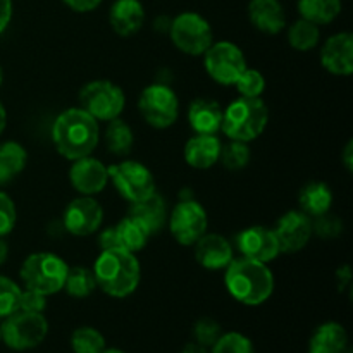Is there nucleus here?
Returning <instances> with one entry per match:
<instances>
[{
  "label": "nucleus",
  "instance_id": "nucleus-39",
  "mask_svg": "<svg viewBox=\"0 0 353 353\" xmlns=\"http://www.w3.org/2000/svg\"><path fill=\"white\" fill-rule=\"evenodd\" d=\"M17 221V210L12 199L7 193L0 192V238L12 233Z\"/></svg>",
  "mask_w": 353,
  "mask_h": 353
},
{
  "label": "nucleus",
  "instance_id": "nucleus-42",
  "mask_svg": "<svg viewBox=\"0 0 353 353\" xmlns=\"http://www.w3.org/2000/svg\"><path fill=\"white\" fill-rule=\"evenodd\" d=\"M99 245H100V250L119 248V245H117V236H116V230H114V226L112 228H105V230L100 233Z\"/></svg>",
  "mask_w": 353,
  "mask_h": 353
},
{
  "label": "nucleus",
  "instance_id": "nucleus-11",
  "mask_svg": "<svg viewBox=\"0 0 353 353\" xmlns=\"http://www.w3.org/2000/svg\"><path fill=\"white\" fill-rule=\"evenodd\" d=\"M203 65L210 78L224 86H234L247 69V59L238 45L231 41H214L203 54Z\"/></svg>",
  "mask_w": 353,
  "mask_h": 353
},
{
  "label": "nucleus",
  "instance_id": "nucleus-23",
  "mask_svg": "<svg viewBox=\"0 0 353 353\" xmlns=\"http://www.w3.org/2000/svg\"><path fill=\"white\" fill-rule=\"evenodd\" d=\"M128 216L137 219L152 236L164 228L165 221H168V209H165L164 199L155 192L154 195L141 202L131 203Z\"/></svg>",
  "mask_w": 353,
  "mask_h": 353
},
{
  "label": "nucleus",
  "instance_id": "nucleus-40",
  "mask_svg": "<svg viewBox=\"0 0 353 353\" xmlns=\"http://www.w3.org/2000/svg\"><path fill=\"white\" fill-rule=\"evenodd\" d=\"M45 309H47V296L45 295L33 292V290H24V292L21 293L19 310H24V312L43 314Z\"/></svg>",
  "mask_w": 353,
  "mask_h": 353
},
{
  "label": "nucleus",
  "instance_id": "nucleus-50",
  "mask_svg": "<svg viewBox=\"0 0 353 353\" xmlns=\"http://www.w3.org/2000/svg\"><path fill=\"white\" fill-rule=\"evenodd\" d=\"M2 81H3V71H2V65H0V86H2Z\"/></svg>",
  "mask_w": 353,
  "mask_h": 353
},
{
  "label": "nucleus",
  "instance_id": "nucleus-12",
  "mask_svg": "<svg viewBox=\"0 0 353 353\" xmlns=\"http://www.w3.org/2000/svg\"><path fill=\"white\" fill-rule=\"evenodd\" d=\"M168 219L172 238L183 247H193L209 228L207 210L193 199H185L176 203Z\"/></svg>",
  "mask_w": 353,
  "mask_h": 353
},
{
  "label": "nucleus",
  "instance_id": "nucleus-26",
  "mask_svg": "<svg viewBox=\"0 0 353 353\" xmlns=\"http://www.w3.org/2000/svg\"><path fill=\"white\" fill-rule=\"evenodd\" d=\"M26 148L17 141H6L0 145V185H6L26 168Z\"/></svg>",
  "mask_w": 353,
  "mask_h": 353
},
{
  "label": "nucleus",
  "instance_id": "nucleus-44",
  "mask_svg": "<svg viewBox=\"0 0 353 353\" xmlns=\"http://www.w3.org/2000/svg\"><path fill=\"white\" fill-rule=\"evenodd\" d=\"M343 164L348 172L353 171V141L348 140V143L343 148Z\"/></svg>",
  "mask_w": 353,
  "mask_h": 353
},
{
  "label": "nucleus",
  "instance_id": "nucleus-48",
  "mask_svg": "<svg viewBox=\"0 0 353 353\" xmlns=\"http://www.w3.org/2000/svg\"><path fill=\"white\" fill-rule=\"evenodd\" d=\"M7 255H9V247H7L6 241L0 238V265L7 261Z\"/></svg>",
  "mask_w": 353,
  "mask_h": 353
},
{
  "label": "nucleus",
  "instance_id": "nucleus-17",
  "mask_svg": "<svg viewBox=\"0 0 353 353\" xmlns=\"http://www.w3.org/2000/svg\"><path fill=\"white\" fill-rule=\"evenodd\" d=\"M321 64L336 76H350L353 72V34L348 31L333 34L321 48Z\"/></svg>",
  "mask_w": 353,
  "mask_h": 353
},
{
  "label": "nucleus",
  "instance_id": "nucleus-21",
  "mask_svg": "<svg viewBox=\"0 0 353 353\" xmlns=\"http://www.w3.org/2000/svg\"><path fill=\"white\" fill-rule=\"evenodd\" d=\"M221 147L223 143L216 134H195L185 145L186 164L195 169H210L219 162Z\"/></svg>",
  "mask_w": 353,
  "mask_h": 353
},
{
  "label": "nucleus",
  "instance_id": "nucleus-10",
  "mask_svg": "<svg viewBox=\"0 0 353 353\" xmlns=\"http://www.w3.org/2000/svg\"><path fill=\"white\" fill-rule=\"evenodd\" d=\"M138 110L147 124L155 130H165L178 119L179 100L174 90L168 85L147 86L138 99Z\"/></svg>",
  "mask_w": 353,
  "mask_h": 353
},
{
  "label": "nucleus",
  "instance_id": "nucleus-51",
  "mask_svg": "<svg viewBox=\"0 0 353 353\" xmlns=\"http://www.w3.org/2000/svg\"><path fill=\"white\" fill-rule=\"evenodd\" d=\"M0 343H2V331H0Z\"/></svg>",
  "mask_w": 353,
  "mask_h": 353
},
{
  "label": "nucleus",
  "instance_id": "nucleus-41",
  "mask_svg": "<svg viewBox=\"0 0 353 353\" xmlns=\"http://www.w3.org/2000/svg\"><path fill=\"white\" fill-rule=\"evenodd\" d=\"M62 2H64L69 9L74 10V12L85 14L92 12L97 7H100L102 0H62Z\"/></svg>",
  "mask_w": 353,
  "mask_h": 353
},
{
  "label": "nucleus",
  "instance_id": "nucleus-45",
  "mask_svg": "<svg viewBox=\"0 0 353 353\" xmlns=\"http://www.w3.org/2000/svg\"><path fill=\"white\" fill-rule=\"evenodd\" d=\"M338 279H340V283L338 285L341 286V288H345V286L350 285V279H352V272H350V268L348 265H343L341 269H338Z\"/></svg>",
  "mask_w": 353,
  "mask_h": 353
},
{
  "label": "nucleus",
  "instance_id": "nucleus-8",
  "mask_svg": "<svg viewBox=\"0 0 353 353\" xmlns=\"http://www.w3.org/2000/svg\"><path fill=\"white\" fill-rule=\"evenodd\" d=\"M2 341L16 352L31 350L43 343L48 334V323L43 314L16 310L0 326Z\"/></svg>",
  "mask_w": 353,
  "mask_h": 353
},
{
  "label": "nucleus",
  "instance_id": "nucleus-43",
  "mask_svg": "<svg viewBox=\"0 0 353 353\" xmlns=\"http://www.w3.org/2000/svg\"><path fill=\"white\" fill-rule=\"evenodd\" d=\"M12 19V0H0V34L7 30Z\"/></svg>",
  "mask_w": 353,
  "mask_h": 353
},
{
  "label": "nucleus",
  "instance_id": "nucleus-18",
  "mask_svg": "<svg viewBox=\"0 0 353 353\" xmlns=\"http://www.w3.org/2000/svg\"><path fill=\"white\" fill-rule=\"evenodd\" d=\"M195 259L209 271H221L233 261V247L224 236L217 233H205L195 245Z\"/></svg>",
  "mask_w": 353,
  "mask_h": 353
},
{
  "label": "nucleus",
  "instance_id": "nucleus-5",
  "mask_svg": "<svg viewBox=\"0 0 353 353\" xmlns=\"http://www.w3.org/2000/svg\"><path fill=\"white\" fill-rule=\"evenodd\" d=\"M68 269L69 265L59 255L50 252H38L28 255L21 265L19 276L26 290H33L48 296L64 290Z\"/></svg>",
  "mask_w": 353,
  "mask_h": 353
},
{
  "label": "nucleus",
  "instance_id": "nucleus-37",
  "mask_svg": "<svg viewBox=\"0 0 353 353\" xmlns=\"http://www.w3.org/2000/svg\"><path fill=\"white\" fill-rule=\"evenodd\" d=\"M223 334V327L217 321L210 319V317H202L193 326V338L195 343L203 348H210Z\"/></svg>",
  "mask_w": 353,
  "mask_h": 353
},
{
  "label": "nucleus",
  "instance_id": "nucleus-14",
  "mask_svg": "<svg viewBox=\"0 0 353 353\" xmlns=\"http://www.w3.org/2000/svg\"><path fill=\"white\" fill-rule=\"evenodd\" d=\"M272 230L278 238L281 254H296L303 250L314 234L312 219L302 210H290L283 214Z\"/></svg>",
  "mask_w": 353,
  "mask_h": 353
},
{
  "label": "nucleus",
  "instance_id": "nucleus-7",
  "mask_svg": "<svg viewBox=\"0 0 353 353\" xmlns=\"http://www.w3.org/2000/svg\"><path fill=\"white\" fill-rule=\"evenodd\" d=\"M169 37L179 52L192 57H199L214 43V33L209 21L200 14L181 12L169 24Z\"/></svg>",
  "mask_w": 353,
  "mask_h": 353
},
{
  "label": "nucleus",
  "instance_id": "nucleus-4",
  "mask_svg": "<svg viewBox=\"0 0 353 353\" xmlns=\"http://www.w3.org/2000/svg\"><path fill=\"white\" fill-rule=\"evenodd\" d=\"M268 123L269 109L261 97L259 99L240 97L223 110L221 131L230 140L248 143L264 133Z\"/></svg>",
  "mask_w": 353,
  "mask_h": 353
},
{
  "label": "nucleus",
  "instance_id": "nucleus-47",
  "mask_svg": "<svg viewBox=\"0 0 353 353\" xmlns=\"http://www.w3.org/2000/svg\"><path fill=\"white\" fill-rule=\"evenodd\" d=\"M6 126H7V110L6 107H3V103L0 102V134L3 133Z\"/></svg>",
  "mask_w": 353,
  "mask_h": 353
},
{
  "label": "nucleus",
  "instance_id": "nucleus-1",
  "mask_svg": "<svg viewBox=\"0 0 353 353\" xmlns=\"http://www.w3.org/2000/svg\"><path fill=\"white\" fill-rule=\"evenodd\" d=\"M100 141V126L95 117L81 107H71L55 117L52 124V143L68 161L92 155Z\"/></svg>",
  "mask_w": 353,
  "mask_h": 353
},
{
  "label": "nucleus",
  "instance_id": "nucleus-49",
  "mask_svg": "<svg viewBox=\"0 0 353 353\" xmlns=\"http://www.w3.org/2000/svg\"><path fill=\"white\" fill-rule=\"evenodd\" d=\"M102 353H124V352L119 350V348H105Z\"/></svg>",
  "mask_w": 353,
  "mask_h": 353
},
{
  "label": "nucleus",
  "instance_id": "nucleus-31",
  "mask_svg": "<svg viewBox=\"0 0 353 353\" xmlns=\"http://www.w3.org/2000/svg\"><path fill=\"white\" fill-rule=\"evenodd\" d=\"M319 38H321L319 26L310 23V21L303 19V17H300L299 21H295L288 30L290 45L299 52L312 50V48L319 43Z\"/></svg>",
  "mask_w": 353,
  "mask_h": 353
},
{
  "label": "nucleus",
  "instance_id": "nucleus-29",
  "mask_svg": "<svg viewBox=\"0 0 353 353\" xmlns=\"http://www.w3.org/2000/svg\"><path fill=\"white\" fill-rule=\"evenodd\" d=\"M134 134L130 124L121 117L109 121L105 128V145L110 154L114 155H128L133 148Z\"/></svg>",
  "mask_w": 353,
  "mask_h": 353
},
{
  "label": "nucleus",
  "instance_id": "nucleus-30",
  "mask_svg": "<svg viewBox=\"0 0 353 353\" xmlns=\"http://www.w3.org/2000/svg\"><path fill=\"white\" fill-rule=\"evenodd\" d=\"M64 290L69 296H74V299H86V296L92 295L97 290L95 276H93L92 269L83 268V265L69 268L64 281Z\"/></svg>",
  "mask_w": 353,
  "mask_h": 353
},
{
  "label": "nucleus",
  "instance_id": "nucleus-9",
  "mask_svg": "<svg viewBox=\"0 0 353 353\" xmlns=\"http://www.w3.org/2000/svg\"><path fill=\"white\" fill-rule=\"evenodd\" d=\"M107 171L114 188L130 203L141 202L155 193L154 174L141 162L123 161L107 168Z\"/></svg>",
  "mask_w": 353,
  "mask_h": 353
},
{
  "label": "nucleus",
  "instance_id": "nucleus-24",
  "mask_svg": "<svg viewBox=\"0 0 353 353\" xmlns=\"http://www.w3.org/2000/svg\"><path fill=\"white\" fill-rule=\"evenodd\" d=\"M348 350L347 330L340 323H324L314 331L307 353H345Z\"/></svg>",
  "mask_w": 353,
  "mask_h": 353
},
{
  "label": "nucleus",
  "instance_id": "nucleus-34",
  "mask_svg": "<svg viewBox=\"0 0 353 353\" xmlns=\"http://www.w3.org/2000/svg\"><path fill=\"white\" fill-rule=\"evenodd\" d=\"M210 353H255L250 338L238 331L223 333L219 340L210 347Z\"/></svg>",
  "mask_w": 353,
  "mask_h": 353
},
{
  "label": "nucleus",
  "instance_id": "nucleus-28",
  "mask_svg": "<svg viewBox=\"0 0 353 353\" xmlns=\"http://www.w3.org/2000/svg\"><path fill=\"white\" fill-rule=\"evenodd\" d=\"M299 12L303 19L323 26L341 14V0H299Z\"/></svg>",
  "mask_w": 353,
  "mask_h": 353
},
{
  "label": "nucleus",
  "instance_id": "nucleus-27",
  "mask_svg": "<svg viewBox=\"0 0 353 353\" xmlns=\"http://www.w3.org/2000/svg\"><path fill=\"white\" fill-rule=\"evenodd\" d=\"M114 230H116L117 245H119V248L131 252V254H137V252L143 250L148 238H150L147 230L131 216H126L123 221H119V223L114 226Z\"/></svg>",
  "mask_w": 353,
  "mask_h": 353
},
{
  "label": "nucleus",
  "instance_id": "nucleus-20",
  "mask_svg": "<svg viewBox=\"0 0 353 353\" xmlns=\"http://www.w3.org/2000/svg\"><path fill=\"white\" fill-rule=\"evenodd\" d=\"M248 19L252 26L265 34H278L286 26L285 9L279 0H250Z\"/></svg>",
  "mask_w": 353,
  "mask_h": 353
},
{
  "label": "nucleus",
  "instance_id": "nucleus-25",
  "mask_svg": "<svg viewBox=\"0 0 353 353\" xmlns=\"http://www.w3.org/2000/svg\"><path fill=\"white\" fill-rule=\"evenodd\" d=\"M299 203L303 214H307L310 219H316V217L324 216L331 210L333 193L326 183L312 181L300 190Z\"/></svg>",
  "mask_w": 353,
  "mask_h": 353
},
{
  "label": "nucleus",
  "instance_id": "nucleus-46",
  "mask_svg": "<svg viewBox=\"0 0 353 353\" xmlns=\"http://www.w3.org/2000/svg\"><path fill=\"white\" fill-rule=\"evenodd\" d=\"M179 353H210L209 348H203L196 343H188Z\"/></svg>",
  "mask_w": 353,
  "mask_h": 353
},
{
  "label": "nucleus",
  "instance_id": "nucleus-32",
  "mask_svg": "<svg viewBox=\"0 0 353 353\" xmlns=\"http://www.w3.org/2000/svg\"><path fill=\"white\" fill-rule=\"evenodd\" d=\"M71 348L74 353H102L105 350V338L95 327H78L71 336Z\"/></svg>",
  "mask_w": 353,
  "mask_h": 353
},
{
  "label": "nucleus",
  "instance_id": "nucleus-38",
  "mask_svg": "<svg viewBox=\"0 0 353 353\" xmlns=\"http://www.w3.org/2000/svg\"><path fill=\"white\" fill-rule=\"evenodd\" d=\"M312 231L321 238H336L343 231V223L340 217L327 212L312 221Z\"/></svg>",
  "mask_w": 353,
  "mask_h": 353
},
{
  "label": "nucleus",
  "instance_id": "nucleus-6",
  "mask_svg": "<svg viewBox=\"0 0 353 353\" xmlns=\"http://www.w3.org/2000/svg\"><path fill=\"white\" fill-rule=\"evenodd\" d=\"M79 107L97 121L116 119L126 107V95L123 88L109 79H95L86 83L79 92Z\"/></svg>",
  "mask_w": 353,
  "mask_h": 353
},
{
  "label": "nucleus",
  "instance_id": "nucleus-19",
  "mask_svg": "<svg viewBox=\"0 0 353 353\" xmlns=\"http://www.w3.org/2000/svg\"><path fill=\"white\" fill-rule=\"evenodd\" d=\"M109 23L119 37H133L145 23L143 6L140 0H116L109 10Z\"/></svg>",
  "mask_w": 353,
  "mask_h": 353
},
{
  "label": "nucleus",
  "instance_id": "nucleus-33",
  "mask_svg": "<svg viewBox=\"0 0 353 353\" xmlns=\"http://www.w3.org/2000/svg\"><path fill=\"white\" fill-rule=\"evenodd\" d=\"M250 157V147L245 141L231 140V143L221 147L219 161L230 171H240V169L247 168Z\"/></svg>",
  "mask_w": 353,
  "mask_h": 353
},
{
  "label": "nucleus",
  "instance_id": "nucleus-15",
  "mask_svg": "<svg viewBox=\"0 0 353 353\" xmlns=\"http://www.w3.org/2000/svg\"><path fill=\"white\" fill-rule=\"evenodd\" d=\"M238 250L243 257L254 259V261L269 264L281 254L278 238L272 228L265 226H250L241 231L236 238Z\"/></svg>",
  "mask_w": 353,
  "mask_h": 353
},
{
  "label": "nucleus",
  "instance_id": "nucleus-16",
  "mask_svg": "<svg viewBox=\"0 0 353 353\" xmlns=\"http://www.w3.org/2000/svg\"><path fill=\"white\" fill-rule=\"evenodd\" d=\"M69 181L78 193L93 196L105 190L109 183V171L102 161L86 155V157L72 161L71 169H69Z\"/></svg>",
  "mask_w": 353,
  "mask_h": 353
},
{
  "label": "nucleus",
  "instance_id": "nucleus-3",
  "mask_svg": "<svg viewBox=\"0 0 353 353\" xmlns=\"http://www.w3.org/2000/svg\"><path fill=\"white\" fill-rule=\"evenodd\" d=\"M97 288L112 299H126L137 292L141 279L138 259L123 248H110L100 252L93 265Z\"/></svg>",
  "mask_w": 353,
  "mask_h": 353
},
{
  "label": "nucleus",
  "instance_id": "nucleus-52",
  "mask_svg": "<svg viewBox=\"0 0 353 353\" xmlns=\"http://www.w3.org/2000/svg\"><path fill=\"white\" fill-rule=\"evenodd\" d=\"M345 353H352V350H347V352H345Z\"/></svg>",
  "mask_w": 353,
  "mask_h": 353
},
{
  "label": "nucleus",
  "instance_id": "nucleus-22",
  "mask_svg": "<svg viewBox=\"0 0 353 353\" xmlns=\"http://www.w3.org/2000/svg\"><path fill=\"white\" fill-rule=\"evenodd\" d=\"M188 121L195 134H216L223 124V109L214 100L196 99L188 109Z\"/></svg>",
  "mask_w": 353,
  "mask_h": 353
},
{
  "label": "nucleus",
  "instance_id": "nucleus-2",
  "mask_svg": "<svg viewBox=\"0 0 353 353\" xmlns=\"http://www.w3.org/2000/svg\"><path fill=\"white\" fill-rule=\"evenodd\" d=\"M224 285L236 302L248 307L262 305L274 292V274L264 262L241 255L224 269Z\"/></svg>",
  "mask_w": 353,
  "mask_h": 353
},
{
  "label": "nucleus",
  "instance_id": "nucleus-36",
  "mask_svg": "<svg viewBox=\"0 0 353 353\" xmlns=\"http://www.w3.org/2000/svg\"><path fill=\"white\" fill-rule=\"evenodd\" d=\"M240 97L247 99H259L265 90V78L257 69H245L238 81L234 83Z\"/></svg>",
  "mask_w": 353,
  "mask_h": 353
},
{
  "label": "nucleus",
  "instance_id": "nucleus-13",
  "mask_svg": "<svg viewBox=\"0 0 353 353\" xmlns=\"http://www.w3.org/2000/svg\"><path fill=\"white\" fill-rule=\"evenodd\" d=\"M103 223V209L93 196H78L64 210V228L72 236H90Z\"/></svg>",
  "mask_w": 353,
  "mask_h": 353
},
{
  "label": "nucleus",
  "instance_id": "nucleus-35",
  "mask_svg": "<svg viewBox=\"0 0 353 353\" xmlns=\"http://www.w3.org/2000/svg\"><path fill=\"white\" fill-rule=\"evenodd\" d=\"M23 290L16 281L7 276H0V319H6L10 314L19 310V300Z\"/></svg>",
  "mask_w": 353,
  "mask_h": 353
}]
</instances>
